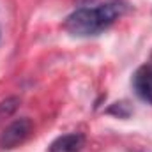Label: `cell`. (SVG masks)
<instances>
[{"mask_svg": "<svg viewBox=\"0 0 152 152\" xmlns=\"http://www.w3.org/2000/svg\"><path fill=\"white\" fill-rule=\"evenodd\" d=\"M122 2H108L97 7H81L69 14L64 21V28L76 37H90L106 30L124 12Z\"/></svg>", "mask_w": 152, "mask_h": 152, "instance_id": "6da1fadb", "label": "cell"}, {"mask_svg": "<svg viewBox=\"0 0 152 152\" xmlns=\"http://www.w3.org/2000/svg\"><path fill=\"white\" fill-rule=\"evenodd\" d=\"M30 134H32L30 118H27V117L18 118L12 124H9L4 129V133L0 134V147L2 149H14V147L21 145Z\"/></svg>", "mask_w": 152, "mask_h": 152, "instance_id": "7a4b0ae2", "label": "cell"}, {"mask_svg": "<svg viewBox=\"0 0 152 152\" xmlns=\"http://www.w3.org/2000/svg\"><path fill=\"white\" fill-rule=\"evenodd\" d=\"M131 85H133L134 94L142 101L152 104V57L149 64H143L142 67L136 69V73L133 75V80H131Z\"/></svg>", "mask_w": 152, "mask_h": 152, "instance_id": "3957f363", "label": "cell"}, {"mask_svg": "<svg viewBox=\"0 0 152 152\" xmlns=\"http://www.w3.org/2000/svg\"><path fill=\"white\" fill-rule=\"evenodd\" d=\"M85 138L80 133H69L64 136H58L51 145L50 152H80L83 149Z\"/></svg>", "mask_w": 152, "mask_h": 152, "instance_id": "277c9868", "label": "cell"}, {"mask_svg": "<svg viewBox=\"0 0 152 152\" xmlns=\"http://www.w3.org/2000/svg\"><path fill=\"white\" fill-rule=\"evenodd\" d=\"M16 104H18V97H9L5 101L0 103V117H7L16 110Z\"/></svg>", "mask_w": 152, "mask_h": 152, "instance_id": "5b68a950", "label": "cell"}]
</instances>
